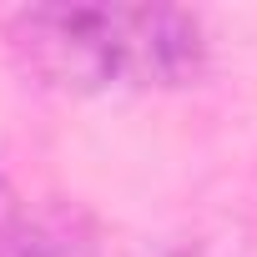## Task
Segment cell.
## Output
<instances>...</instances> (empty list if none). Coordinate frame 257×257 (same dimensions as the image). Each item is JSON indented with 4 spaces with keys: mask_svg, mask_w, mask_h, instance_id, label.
Returning a JSON list of instances; mask_svg holds the SVG:
<instances>
[{
    "mask_svg": "<svg viewBox=\"0 0 257 257\" xmlns=\"http://www.w3.org/2000/svg\"><path fill=\"white\" fill-rule=\"evenodd\" d=\"M172 257H257V222H217L187 237Z\"/></svg>",
    "mask_w": 257,
    "mask_h": 257,
    "instance_id": "cell-3",
    "label": "cell"
},
{
    "mask_svg": "<svg viewBox=\"0 0 257 257\" xmlns=\"http://www.w3.org/2000/svg\"><path fill=\"white\" fill-rule=\"evenodd\" d=\"M11 51L36 86L101 96L187 86L207 61V36L177 6H31L11 21Z\"/></svg>",
    "mask_w": 257,
    "mask_h": 257,
    "instance_id": "cell-1",
    "label": "cell"
},
{
    "mask_svg": "<svg viewBox=\"0 0 257 257\" xmlns=\"http://www.w3.org/2000/svg\"><path fill=\"white\" fill-rule=\"evenodd\" d=\"M0 257H96V227L71 202H0Z\"/></svg>",
    "mask_w": 257,
    "mask_h": 257,
    "instance_id": "cell-2",
    "label": "cell"
}]
</instances>
